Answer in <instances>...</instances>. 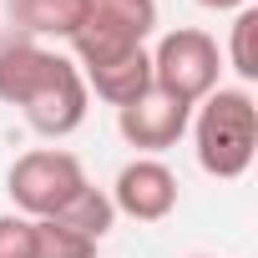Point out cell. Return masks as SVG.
Returning a JSON list of instances; mask_svg holds the SVG:
<instances>
[{"label": "cell", "instance_id": "cell-1", "mask_svg": "<svg viewBox=\"0 0 258 258\" xmlns=\"http://www.w3.org/2000/svg\"><path fill=\"white\" fill-rule=\"evenodd\" d=\"M0 101L16 106L36 137L61 142L86 121L91 91L71 56L41 41H16V46H0Z\"/></svg>", "mask_w": 258, "mask_h": 258}, {"label": "cell", "instance_id": "cell-2", "mask_svg": "<svg viewBox=\"0 0 258 258\" xmlns=\"http://www.w3.org/2000/svg\"><path fill=\"white\" fill-rule=\"evenodd\" d=\"M192 152L198 167L218 182H233L258 157V101L248 86H218L192 106Z\"/></svg>", "mask_w": 258, "mask_h": 258}, {"label": "cell", "instance_id": "cell-3", "mask_svg": "<svg viewBox=\"0 0 258 258\" xmlns=\"http://www.w3.org/2000/svg\"><path fill=\"white\" fill-rule=\"evenodd\" d=\"M152 31H157V0H86V16L66 46L76 71L91 76L101 66L142 56Z\"/></svg>", "mask_w": 258, "mask_h": 258}, {"label": "cell", "instance_id": "cell-4", "mask_svg": "<svg viewBox=\"0 0 258 258\" xmlns=\"http://www.w3.org/2000/svg\"><path fill=\"white\" fill-rule=\"evenodd\" d=\"M86 187V167L66 152V147H36V152H21L6 172V192L16 203L21 218H61L76 192Z\"/></svg>", "mask_w": 258, "mask_h": 258}, {"label": "cell", "instance_id": "cell-5", "mask_svg": "<svg viewBox=\"0 0 258 258\" xmlns=\"http://www.w3.org/2000/svg\"><path fill=\"white\" fill-rule=\"evenodd\" d=\"M152 91L182 101V106H198L208 91H218V71H223V56H218V41L198 26H177L167 31L152 51Z\"/></svg>", "mask_w": 258, "mask_h": 258}, {"label": "cell", "instance_id": "cell-6", "mask_svg": "<svg viewBox=\"0 0 258 258\" xmlns=\"http://www.w3.org/2000/svg\"><path fill=\"white\" fill-rule=\"evenodd\" d=\"M111 208L132 223H162L177 213V172L162 157H132L111 182Z\"/></svg>", "mask_w": 258, "mask_h": 258}, {"label": "cell", "instance_id": "cell-7", "mask_svg": "<svg viewBox=\"0 0 258 258\" xmlns=\"http://www.w3.org/2000/svg\"><path fill=\"white\" fill-rule=\"evenodd\" d=\"M187 121H192V106H182V101H172L162 91H147L132 106L116 111V132H121L126 147L157 157V152H167V147H177L187 137Z\"/></svg>", "mask_w": 258, "mask_h": 258}, {"label": "cell", "instance_id": "cell-8", "mask_svg": "<svg viewBox=\"0 0 258 258\" xmlns=\"http://www.w3.org/2000/svg\"><path fill=\"white\" fill-rule=\"evenodd\" d=\"M6 11L36 41H71L86 16V0H6Z\"/></svg>", "mask_w": 258, "mask_h": 258}, {"label": "cell", "instance_id": "cell-9", "mask_svg": "<svg viewBox=\"0 0 258 258\" xmlns=\"http://www.w3.org/2000/svg\"><path fill=\"white\" fill-rule=\"evenodd\" d=\"M56 223H66V228H76L81 238H91V243H101L106 233H111V223H116V208H111V198H106V187H81L76 192V203L56 218Z\"/></svg>", "mask_w": 258, "mask_h": 258}, {"label": "cell", "instance_id": "cell-10", "mask_svg": "<svg viewBox=\"0 0 258 258\" xmlns=\"http://www.w3.org/2000/svg\"><path fill=\"white\" fill-rule=\"evenodd\" d=\"M228 66L243 81H258V11L253 6L233 11V26H228Z\"/></svg>", "mask_w": 258, "mask_h": 258}, {"label": "cell", "instance_id": "cell-11", "mask_svg": "<svg viewBox=\"0 0 258 258\" xmlns=\"http://www.w3.org/2000/svg\"><path fill=\"white\" fill-rule=\"evenodd\" d=\"M36 258H96V243L56 218H36Z\"/></svg>", "mask_w": 258, "mask_h": 258}, {"label": "cell", "instance_id": "cell-12", "mask_svg": "<svg viewBox=\"0 0 258 258\" xmlns=\"http://www.w3.org/2000/svg\"><path fill=\"white\" fill-rule=\"evenodd\" d=\"M0 258H36V223L21 213H0Z\"/></svg>", "mask_w": 258, "mask_h": 258}, {"label": "cell", "instance_id": "cell-13", "mask_svg": "<svg viewBox=\"0 0 258 258\" xmlns=\"http://www.w3.org/2000/svg\"><path fill=\"white\" fill-rule=\"evenodd\" d=\"M198 6H208V11H243L248 0H198Z\"/></svg>", "mask_w": 258, "mask_h": 258}, {"label": "cell", "instance_id": "cell-14", "mask_svg": "<svg viewBox=\"0 0 258 258\" xmlns=\"http://www.w3.org/2000/svg\"><path fill=\"white\" fill-rule=\"evenodd\" d=\"M192 258H208V253H192Z\"/></svg>", "mask_w": 258, "mask_h": 258}]
</instances>
